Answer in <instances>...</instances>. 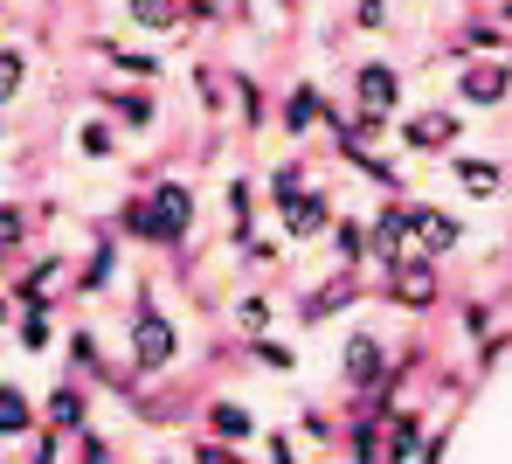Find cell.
Here are the masks:
<instances>
[{
	"label": "cell",
	"instance_id": "cell-41",
	"mask_svg": "<svg viewBox=\"0 0 512 464\" xmlns=\"http://www.w3.org/2000/svg\"><path fill=\"white\" fill-rule=\"evenodd\" d=\"M492 21H499V28L512 35V0H506V7H492Z\"/></svg>",
	"mask_w": 512,
	"mask_h": 464
},
{
	"label": "cell",
	"instance_id": "cell-31",
	"mask_svg": "<svg viewBox=\"0 0 512 464\" xmlns=\"http://www.w3.org/2000/svg\"><path fill=\"white\" fill-rule=\"evenodd\" d=\"M298 430H305V444H340V423H333L326 409H305V416H298Z\"/></svg>",
	"mask_w": 512,
	"mask_h": 464
},
{
	"label": "cell",
	"instance_id": "cell-14",
	"mask_svg": "<svg viewBox=\"0 0 512 464\" xmlns=\"http://www.w3.org/2000/svg\"><path fill=\"white\" fill-rule=\"evenodd\" d=\"M381 437H388V464H416V458H423V444H429L423 409H402V416H395Z\"/></svg>",
	"mask_w": 512,
	"mask_h": 464
},
{
	"label": "cell",
	"instance_id": "cell-20",
	"mask_svg": "<svg viewBox=\"0 0 512 464\" xmlns=\"http://www.w3.org/2000/svg\"><path fill=\"white\" fill-rule=\"evenodd\" d=\"M77 153L84 160H118V125L111 118H84L77 125Z\"/></svg>",
	"mask_w": 512,
	"mask_h": 464
},
{
	"label": "cell",
	"instance_id": "cell-30",
	"mask_svg": "<svg viewBox=\"0 0 512 464\" xmlns=\"http://www.w3.org/2000/svg\"><path fill=\"white\" fill-rule=\"evenodd\" d=\"M250 361H263V368H277V374L298 368V354H291L284 340H270V333H263V340H250Z\"/></svg>",
	"mask_w": 512,
	"mask_h": 464
},
{
	"label": "cell",
	"instance_id": "cell-32",
	"mask_svg": "<svg viewBox=\"0 0 512 464\" xmlns=\"http://www.w3.org/2000/svg\"><path fill=\"white\" fill-rule=\"evenodd\" d=\"M70 368L104 374V368H97V333H90V326H77V333H70Z\"/></svg>",
	"mask_w": 512,
	"mask_h": 464
},
{
	"label": "cell",
	"instance_id": "cell-8",
	"mask_svg": "<svg viewBox=\"0 0 512 464\" xmlns=\"http://www.w3.org/2000/svg\"><path fill=\"white\" fill-rule=\"evenodd\" d=\"M457 132H464V118L450 111V104H429V111H416L409 125H402V146L409 153H457Z\"/></svg>",
	"mask_w": 512,
	"mask_h": 464
},
{
	"label": "cell",
	"instance_id": "cell-43",
	"mask_svg": "<svg viewBox=\"0 0 512 464\" xmlns=\"http://www.w3.org/2000/svg\"><path fill=\"white\" fill-rule=\"evenodd\" d=\"M160 464H173V458H160Z\"/></svg>",
	"mask_w": 512,
	"mask_h": 464
},
{
	"label": "cell",
	"instance_id": "cell-10",
	"mask_svg": "<svg viewBox=\"0 0 512 464\" xmlns=\"http://www.w3.org/2000/svg\"><path fill=\"white\" fill-rule=\"evenodd\" d=\"M326 104H333V97L319 91V84H291V91H284V104H277V125H284L291 139H305L312 125H326Z\"/></svg>",
	"mask_w": 512,
	"mask_h": 464
},
{
	"label": "cell",
	"instance_id": "cell-18",
	"mask_svg": "<svg viewBox=\"0 0 512 464\" xmlns=\"http://www.w3.org/2000/svg\"><path fill=\"white\" fill-rule=\"evenodd\" d=\"M111 278H118V236H97V250H90V264H84V278H77V291H84V298H97Z\"/></svg>",
	"mask_w": 512,
	"mask_h": 464
},
{
	"label": "cell",
	"instance_id": "cell-12",
	"mask_svg": "<svg viewBox=\"0 0 512 464\" xmlns=\"http://www.w3.org/2000/svg\"><path fill=\"white\" fill-rule=\"evenodd\" d=\"M250 437H263V430H256V416L243 409V402H229V395H222V402H208V444H229V451H243Z\"/></svg>",
	"mask_w": 512,
	"mask_h": 464
},
{
	"label": "cell",
	"instance_id": "cell-4",
	"mask_svg": "<svg viewBox=\"0 0 512 464\" xmlns=\"http://www.w3.org/2000/svg\"><path fill=\"white\" fill-rule=\"evenodd\" d=\"M146 208H153L160 250H180V243L194 236V187H187V181H153V187H146Z\"/></svg>",
	"mask_w": 512,
	"mask_h": 464
},
{
	"label": "cell",
	"instance_id": "cell-34",
	"mask_svg": "<svg viewBox=\"0 0 512 464\" xmlns=\"http://www.w3.org/2000/svg\"><path fill=\"white\" fill-rule=\"evenodd\" d=\"M77 451H84V464H111V458H118L104 430H84V437H77Z\"/></svg>",
	"mask_w": 512,
	"mask_h": 464
},
{
	"label": "cell",
	"instance_id": "cell-24",
	"mask_svg": "<svg viewBox=\"0 0 512 464\" xmlns=\"http://www.w3.org/2000/svg\"><path fill=\"white\" fill-rule=\"evenodd\" d=\"M118 236H132V243H153V250H160V229H153V208H146V194H132V201L118 208Z\"/></svg>",
	"mask_w": 512,
	"mask_h": 464
},
{
	"label": "cell",
	"instance_id": "cell-15",
	"mask_svg": "<svg viewBox=\"0 0 512 464\" xmlns=\"http://www.w3.org/2000/svg\"><path fill=\"white\" fill-rule=\"evenodd\" d=\"M35 402H28V388L21 381H0V444H14V437H35Z\"/></svg>",
	"mask_w": 512,
	"mask_h": 464
},
{
	"label": "cell",
	"instance_id": "cell-37",
	"mask_svg": "<svg viewBox=\"0 0 512 464\" xmlns=\"http://www.w3.org/2000/svg\"><path fill=\"white\" fill-rule=\"evenodd\" d=\"M263 464H298V451H291V437H284V430H270V437H263Z\"/></svg>",
	"mask_w": 512,
	"mask_h": 464
},
{
	"label": "cell",
	"instance_id": "cell-13",
	"mask_svg": "<svg viewBox=\"0 0 512 464\" xmlns=\"http://www.w3.org/2000/svg\"><path fill=\"white\" fill-rule=\"evenodd\" d=\"M104 118L125 132H153L160 125V97L153 91H104Z\"/></svg>",
	"mask_w": 512,
	"mask_h": 464
},
{
	"label": "cell",
	"instance_id": "cell-7",
	"mask_svg": "<svg viewBox=\"0 0 512 464\" xmlns=\"http://www.w3.org/2000/svg\"><path fill=\"white\" fill-rule=\"evenodd\" d=\"M277 222H284V236H291V243H312V236H333L340 208H333V194H326V187H305L291 208H277Z\"/></svg>",
	"mask_w": 512,
	"mask_h": 464
},
{
	"label": "cell",
	"instance_id": "cell-28",
	"mask_svg": "<svg viewBox=\"0 0 512 464\" xmlns=\"http://www.w3.org/2000/svg\"><path fill=\"white\" fill-rule=\"evenodd\" d=\"M236 333H243V340H263V333H270V298H263V291L236 298Z\"/></svg>",
	"mask_w": 512,
	"mask_h": 464
},
{
	"label": "cell",
	"instance_id": "cell-2",
	"mask_svg": "<svg viewBox=\"0 0 512 464\" xmlns=\"http://www.w3.org/2000/svg\"><path fill=\"white\" fill-rule=\"evenodd\" d=\"M381 298L395 305V312H436V298H443V271H436V257H409V264H395V271H381Z\"/></svg>",
	"mask_w": 512,
	"mask_h": 464
},
{
	"label": "cell",
	"instance_id": "cell-36",
	"mask_svg": "<svg viewBox=\"0 0 512 464\" xmlns=\"http://www.w3.org/2000/svg\"><path fill=\"white\" fill-rule=\"evenodd\" d=\"M28 464H63V437L56 430H35V458Z\"/></svg>",
	"mask_w": 512,
	"mask_h": 464
},
{
	"label": "cell",
	"instance_id": "cell-29",
	"mask_svg": "<svg viewBox=\"0 0 512 464\" xmlns=\"http://www.w3.org/2000/svg\"><path fill=\"white\" fill-rule=\"evenodd\" d=\"M236 104H243V125H250V132L270 125V104H263V84H256V77H236Z\"/></svg>",
	"mask_w": 512,
	"mask_h": 464
},
{
	"label": "cell",
	"instance_id": "cell-3",
	"mask_svg": "<svg viewBox=\"0 0 512 464\" xmlns=\"http://www.w3.org/2000/svg\"><path fill=\"white\" fill-rule=\"evenodd\" d=\"M388 368H395V361H388V340H381L374 326H353L346 347H340V381L353 395H374V388L388 381Z\"/></svg>",
	"mask_w": 512,
	"mask_h": 464
},
{
	"label": "cell",
	"instance_id": "cell-21",
	"mask_svg": "<svg viewBox=\"0 0 512 464\" xmlns=\"http://www.w3.org/2000/svg\"><path fill=\"white\" fill-rule=\"evenodd\" d=\"M14 340H21L28 354H49V340H56V319H49V305H35V312H14Z\"/></svg>",
	"mask_w": 512,
	"mask_h": 464
},
{
	"label": "cell",
	"instance_id": "cell-39",
	"mask_svg": "<svg viewBox=\"0 0 512 464\" xmlns=\"http://www.w3.org/2000/svg\"><path fill=\"white\" fill-rule=\"evenodd\" d=\"M388 21H395V14H388V7H374V0H367V7H353V28H367V35H374V28H388Z\"/></svg>",
	"mask_w": 512,
	"mask_h": 464
},
{
	"label": "cell",
	"instance_id": "cell-38",
	"mask_svg": "<svg viewBox=\"0 0 512 464\" xmlns=\"http://www.w3.org/2000/svg\"><path fill=\"white\" fill-rule=\"evenodd\" d=\"M443 458H450V423L429 430V444H423V458H416V464H443Z\"/></svg>",
	"mask_w": 512,
	"mask_h": 464
},
{
	"label": "cell",
	"instance_id": "cell-19",
	"mask_svg": "<svg viewBox=\"0 0 512 464\" xmlns=\"http://www.w3.org/2000/svg\"><path fill=\"white\" fill-rule=\"evenodd\" d=\"M457 243H464V222H457L450 208H436V215L423 222V257H436V264H443V257L457 250Z\"/></svg>",
	"mask_w": 512,
	"mask_h": 464
},
{
	"label": "cell",
	"instance_id": "cell-16",
	"mask_svg": "<svg viewBox=\"0 0 512 464\" xmlns=\"http://www.w3.org/2000/svg\"><path fill=\"white\" fill-rule=\"evenodd\" d=\"M104 63H111L118 77H139V91L160 84V70H167V56H153V49H125V42H104Z\"/></svg>",
	"mask_w": 512,
	"mask_h": 464
},
{
	"label": "cell",
	"instance_id": "cell-25",
	"mask_svg": "<svg viewBox=\"0 0 512 464\" xmlns=\"http://www.w3.org/2000/svg\"><path fill=\"white\" fill-rule=\"evenodd\" d=\"M28 229H35V215H28L21 201H0V257H14V250L28 243Z\"/></svg>",
	"mask_w": 512,
	"mask_h": 464
},
{
	"label": "cell",
	"instance_id": "cell-35",
	"mask_svg": "<svg viewBox=\"0 0 512 464\" xmlns=\"http://www.w3.org/2000/svg\"><path fill=\"white\" fill-rule=\"evenodd\" d=\"M187 464H250V458H243V451H229V444H208V437H201Z\"/></svg>",
	"mask_w": 512,
	"mask_h": 464
},
{
	"label": "cell",
	"instance_id": "cell-9",
	"mask_svg": "<svg viewBox=\"0 0 512 464\" xmlns=\"http://www.w3.org/2000/svg\"><path fill=\"white\" fill-rule=\"evenodd\" d=\"M42 430H56V437H84V430H90V388L77 381V374L49 388V409H42Z\"/></svg>",
	"mask_w": 512,
	"mask_h": 464
},
{
	"label": "cell",
	"instance_id": "cell-42",
	"mask_svg": "<svg viewBox=\"0 0 512 464\" xmlns=\"http://www.w3.org/2000/svg\"><path fill=\"white\" fill-rule=\"evenodd\" d=\"M7 319H14V298H0V326H7Z\"/></svg>",
	"mask_w": 512,
	"mask_h": 464
},
{
	"label": "cell",
	"instance_id": "cell-11",
	"mask_svg": "<svg viewBox=\"0 0 512 464\" xmlns=\"http://www.w3.org/2000/svg\"><path fill=\"white\" fill-rule=\"evenodd\" d=\"M450 174L464 194H478V201H492L499 187H506V160H492V153H450Z\"/></svg>",
	"mask_w": 512,
	"mask_h": 464
},
{
	"label": "cell",
	"instance_id": "cell-22",
	"mask_svg": "<svg viewBox=\"0 0 512 464\" xmlns=\"http://www.w3.org/2000/svg\"><path fill=\"white\" fill-rule=\"evenodd\" d=\"M353 298H360V284L346 278H333V284H319V291H312V298H305V319H326V312H346V305H353Z\"/></svg>",
	"mask_w": 512,
	"mask_h": 464
},
{
	"label": "cell",
	"instance_id": "cell-5",
	"mask_svg": "<svg viewBox=\"0 0 512 464\" xmlns=\"http://www.w3.org/2000/svg\"><path fill=\"white\" fill-rule=\"evenodd\" d=\"M353 104L395 125V111H402V70H395V63H381V56L353 63Z\"/></svg>",
	"mask_w": 512,
	"mask_h": 464
},
{
	"label": "cell",
	"instance_id": "cell-27",
	"mask_svg": "<svg viewBox=\"0 0 512 464\" xmlns=\"http://www.w3.org/2000/svg\"><path fill=\"white\" fill-rule=\"evenodd\" d=\"M125 14H132V28H160V35L187 21V7H173V0H139V7H125Z\"/></svg>",
	"mask_w": 512,
	"mask_h": 464
},
{
	"label": "cell",
	"instance_id": "cell-1",
	"mask_svg": "<svg viewBox=\"0 0 512 464\" xmlns=\"http://www.w3.org/2000/svg\"><path fill=\"white\" fill-rule=\"evenodd\" d=\"M180 361V326L167 312H153V291H139V312H132V374H167Z\"/></svg>",
	"mask_w": 512,
	"mask_h": 464
},
{
	"label": "cell",
	"instance_id": "cell-17",
	"mask_svg": "<svg viewBox=\"0 0 512 464\" xmlns=\"http://www.w3.org/2000/svg\"><path fill=\"white\" fill-rule=\"evenodd\" d=\"M333 257H340L346 278L367 271V222H360V215H340V222H333Z\"/></svg>",
	"mask_w": 512,
	"mask_h": 464
},
{
	"label": "cell",
	"instance_id": "cell-40",
	"mask_svg": "<svg viewBox=\"0 0 512 464\" xmlns=\"http://www.w3.org/2000/svg\"><path fill=\"white\" fill-rule=\"evenodd\" d=\"M506 347H512V333H499V340H485V347H478V368H499V361H506Z\"/></svg>",
	"mask_w": 512,
	"mask_h": 464
},
{
	"label": "cell",
	"instance_id": "cell-33",
	"mask_svg": "<svg viewBox=\"0 0 512 464\" xmlns=\"http://www.w3.org/2000/svg\"><path fill=\"white\" fill-rule=\"evenodd\" d=\"M457 319H464V340H478V347L492 340V312H485V298H471V305H464Z\"/></svg>",
	"mask_w": 512,
	"mask_h": 464
},
{
	"label": "cell",
	"instance_id": "cell-6",
	"mask_svg": "<svg viewBox=\"0 0 512 464\" xmlns=\"http://www.w3.org/2000/svg\"><path fill=\"white\" fill-rule=\"evenodd\" d=\"M506 97H512V63L506 56H485V63H464V70H457V104L499 111Z\"/></svg>",
	"mask_w": 512,
	"mask_h": 464
},
{
	"label": "cell",
	"instance_id": "cell-23",
	"mask_svg": "<svg viewBox=\"0 0 512 464\" xmlns=\"http://www.w3.org/2000/svg\"><path fill=\"white\" fill-rule=\"evenodd\" d=\"M305 187H312L305 181V160H277V167H270V208H291Z\"/></svg>",
	"mask_w": 512,
	"mask_h": 464
},
{
	"label": "cell",
	"instance_id": "cell-26",
	"mask_svg": "<svg viewBox=\"0 0 512 464\" xmlns=\"http://www.w3.org/2000/svg\"><path fill=\"white\" fill-rule=\"evenodd\" d=\"M21 84H28V49H21V42H7V49H0V104H14Z\"/></svg>",
	"mask_w": 512,
	"mask_h": 464
}]
</instances>
